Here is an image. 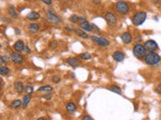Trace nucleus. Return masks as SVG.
Masks as SVG:
<instances>
[{
    "label": "nucleus",
    "mask_w": 161,
    "mask_h": 120,
    "mask_svg": "<svg viewBox=\"0 0 161 120\" xmlns=\"http://www.w3.org/2000/svg\"><path fill=\"white\" fill-rule=\"evenodd\" d=\"M11 60H12V62L14 63V64H16V65H21L22 63H23V56L21 55V54H19L18 53L17 51H15V52H13V53L11 54Z\"/></svg>",
    "instance_id": "obj_10"
},
{
    "label": "nucleus",
    "mask_w": 161,
    "mask_h": 120,
    "mask_svg": "<svg viewBox=\"0 0 161 120\" xmlns=\"http://www.w3.org/2000/svg\"><path fill=\"white\" fill-rule=\"evenodd\" d=\"M153 1H154V2H156V3L158 4V3H159V2H161V0H153Z\"/></svg>",
    "instance_id": "obj_41"
},
{
    "label": "nucleus",
    "mask_w": 161,
    "mask_h": 120,
    "mask_svg": "<svg viewBox=\"0 0 161 120\" xmlns=\"http://www.w3.org/2000/svg\"><path fill=\"white\" fill-rule=\"evenodd\" d=\"M80 57L82 58L83 60H90L91 59V54H89L88 52H84V53H82L80 55Z\"/></svg>",
    "instance_id": "obj_29"
},
{
    "label": "nucleus",
    "mask_w": 161,
    "mask_h": 120,
    "mask_svg": "<svg viewBox=\"0 0 161 120\" xmlns=\"http://www.w3.org/2000/svg\"><path fill=\"white\" fill-rule=\"evenodd\" d=\"M67 63L72 67H78L81 65V61L76 57H69L67 59Z\"/></svg>",
    "instance_id": "obj_13"
},
{
    "label": "nucleus",
    "mask_w": 161,
    "mask_h": 120,
    "mask_svg": "<svg viewBox=\"0 0 161 120\" xmlns=\"http://www.w3.org/2000/svg\"><path fill=\"white\" fill-rule=\"evenodd\" d=\"M147 19V13L145 11H137L133 14L131 18V21L133 23V25L135 26H140L145 22V20Z\"/></svg>",
    "instance_id": "obj_1"
},
{
    "label": "nucleus",
    "mask_w": 161,
    "mask_h": 120,
    "mask_svg": "<svg viewBox=\"0 0 161 120\" xmlns=\"http://www.w3.org/2000/svg\"><path fill=\"white\" fill-rule=\"evenodd\" d=\"M41 1L48 6H50V5H52V0H41Z\"/></svg>",
    "instance_id": "obj_32"
},
{
    "label": "nucleus",
    "mask_w": 161,
    "mask_h": 120,
    "mask_svg": "<svg viewBox=\"0 0 161 120\" xmlns=\"http://www.w3.org/2000/svg\"><path fill=\"white\" fill-rule=\"evenodd\" d=\"M23 102H22V106L24 107V108H26L27 107V105L29 104V102H30V100H31V94H27L26 93L25 95L23 96Z\"/></svg>",
    "instance_id": "obj_21"
},
{
    "label": "nucleus",
    "mask_w": 161,
    "mask_h": 120,
    "mask_svg": "<svg viewBox=\"0 0 161 120\" xmlns=\"http://www.w3.org/2000/svg\"><path fill=\"white\" fill-rule=\"evenodd\" d=\"M144 60H145L146 64L150 65V66H155V65L159 64L161 57L159 56V54L155 53V52H149V53L146 54Z\"/></svg>",
    "instance_id": "obj_4"
},
{
    "label": "nucleus",
    "mask_w": 161,
    "mask_h": 120,
    "mask_svg": "<svg viewBox=\"0 0 161 120\" xmlns=\"http://www.w3.org/2000/svg\"><path fill=\"white\" fill-rule=\"evenodd\" d=\"M24 42L22 41V40H18V41H16L15 43H14L13 45V48L15 51L17 52H20V51H23V48H24Z\"/></svg>",
    "instance_id": "obj_17"
},
{
    "label": "nucleus",
    "mask_w": 161,
    "mask_h": 120,
    "mask_svg": "<svg viewBox=\"0 0 161 120\" xmlns=\"http://www.w3.org/2000/svg\"><path fill=\"white\" fill-rule=\"evenodd\" d=\"M52 90V87L50 85H46V86H41L38 88V92H50Z\"/></svg>",
    "instance_id": "obj_24"
},
{
    "label": "nucleus",
    "mask_w": 161,
    "mask_h": 120,
    "mask_svg": "<svg viewBox=\"0 0 161 120\" xmlns=\"http://www.w3.org/2000/svg\"><path fill=\"white\" fill-rule=\"evenodd\" d=\"M80 16H78L77 14H73L72 16L70 17V22L71 23H74V24H76V23H79L80 22Z\"/></svg>",
    "instance_id": "obj_25"
},
{
    "label": "nucleus",
    "mask_w": 161,
    "mask_h": 120,
    "mask_svg": "<svg viewBox=\"0 0 161 120\" xmlns=\"http://www.w3.org/2000/svg\"><path fill=\"white\" fill-rule=\"evenodd\" d=\"M21 105H22L21 100H19V99H15V100L12 101L11 104H10V108L11 109H17V108H19Z\"/></svg>",
    "instance_id": "obj_22"
},
{
    "label": "nucleus",
    "mask_w": 161,
    "mask_h": 120,
    "mask_svg": "<svg viewBox=\"0 0 161 120\" xmlns=\"http://www.w3.org/2000/svg\"><path fill=\"white\" fill-rule=\"evenodd\" d=\"M43 98L46 99V100H50V99L52 98V94H50V93H46V95H43Z\"/></svg>",
    "instance_id": "obj_31"
},
{
    "label": "nucleus",
    "mask_w": 161,
    "mask_h": 120,
    "mask_svg": "<svg viewBox=\"0 0 161 120\" xmlns=\"http://www.w3.org/2000/svg\"><path fill=\"white\" fill-rule=\"evenodd\" d=\"M65 30L66 31H69V32H72V31H75L73 28H71V27H65Z\"/></svg>",
    "instance_id": "obj_36"
},
{
    "label": "nucleus",
    "mask_w": 161,
    "mask_h": 120,
    "mask_svg": "<svg viewBox=\"0 0 161 120\" xmlns=\"http://www.w3.org/2000/svg\"><path fill=\"white\" fill-rule=\"evenodd\" d=\"M10 60H11V56L7 55V54H5V55L0 57V63H1V65L3 64V63H8Z\"/></svg>",
    "instance_id": "obj_27"
},
{
    "label": "nucleus",
    "mask_w": 161,
    "mask_h": 120,
    "mask_svg": "<svg viewBox=\"0 0 161 120\" xmlns=\"http://www.w3.org/2000/svg\"><path fill=\"white\" fill-rule=\"evenodd\" d=\"M93 28H94L95 30H97V31H100V28L98 27V26L96 25V24H93Z\"/></svg>",
    "instance_id": "obj_38"
},
{
    "label": "nucleus",
    "mask_w": 161,
    "mask_h": 120,
    "mask_svg": "<svg viewBox=\"0 0 161 120\" xmlns=\"http://www.w3.org/2000/svg\"><path fill=\"white\" fill-rule=\"evenodd\" d=\"M144 47L146 48V50L149 52H154L156 50H158V44L155 40L153 39H149L147 41H145L144 43Z\"/></svg>",
    "instance_id": "obj_9"
},
{
    "label": "nucleus",
    "mask_w": 161,
    "mask_h": 120,
    "mask_svg": "<svg viewBox=\"0 0 161 120\" xmlns=\"http://www.w3.org/2000/svg\"><path fill=\"white\" fill-rule=\"evenodd\" d=\"M75 33H76L77 35L79 36V37L83 38V39H88V38H89V35H88V33L85 31V30L82 29V28H80V29H76V30H75Z\"/></svg>",
    "instance_id": "obj_20"
},
{
    "label": "nucleus",
    "mask_w": 161,
    "mask_h": 120,
    "mask_svg": "<svg viewBox=\"0 0 161 120\" xmlns=\"http://www.w3.org/2000/svg\"><path fill=\"white\" fill-rule=\"evenodd\" d=\"M125 58V54L122 50H116L113 53V59L116 61V62H122Z\"/></svg>",
    "instance_id": "obj_12"
},
{
    "label": "nucleus",
    "mask_w": 161,
    "mask_h": 120,
    "mask_svg": "<svg viewBox=\"0 0 161 120\" xmlns=\"http://www.w3.org/2000/svg\"><path fill=\"white\" fill-rule=\"evenodd\" d=\"M3 21H4V22H8V23H10V22H11V20L8 19V18H3Z\"/></svg>",
    "instance_id": "obj_40"
},
{
    "label": "nucleus",
    "mask_w": 161,
    "mask_h": 120,
    "mask_svg": "<svg viewBox=\"0 0 161 120\" xmlns=\"http://www.w3.org/2000/svg\"><path fill=\"white\" fill-rule=\"evenodd\" d=\"M24 90H25V92L27 93V94H32L34 91L33 87L30 86V85H25V87H24Z\"/></svg>",
    "instance_id": "obj_28"
},
{
    "label": "nucleus",
    "mask_w": 161,
    "mask_h": 120,
    "mask_svg": "<svg viewBox=\"0 0 161 120\" xmlns=\"http://www.w3.org/2000/svg\"><path fill=\"white\" fill-rule=\"evenodd\" d=\"M91 39L93 42H95L96 44H98L101 47H109L110 46V41L105 37H101V36L97 35H92Z\"/></svg>",
    "instance_id": "obj_5"
},
{
    "label": "nucleus",
    "mask_w": 161,
    "mask_h": 120,
    "mask_svg": "<svg viewBox=\"0 0 161 120\" xmlns=\"http://www.w3.org/2000/svg\"><path fill=\"white\" fill-rule=\"evenodd\" d=\"M115 9H116V12H117L119 15L125 16L129 13L130 6H129V4L125 1H118L115 5Z\"/></svg>",
    "instance_id": "obj_3"
},
{
    "label": "nucleus",
    "mask_w": 161,
    "mask_h": 120,
    "mask_svg": "<svg viewBox=\"0 0 161 120\" xmlns=\"http://www.w3.org/2000/svg\"><path fill=\"white\" fill-rule=\"evenodd\" d=\"M7 11H8V14H9L13 19H15V18L18 17V14H17V12H16L15 7H14V5H12V4H10V5L8 6Z\"/></svg>",
    "instance_id": "obj_15"
},
{
    "label": "nucleus",
    "mask_w": 161,
    "mask_h": 120,
    "mask_svg": "<svg viewBox=\"0 0 161 120\" xmlns=\"http://www.w3.org/2000/svg\"><path fill=\"white\" fill-rule=\"evenodd\" d=\"M26 18L28 20H37L40 18V14L37 13L36 11H31L26 15Z\"/></svg>",
    "instance_id": "obj_18"
},
{
    "label": "nucleus",
    "mask_w": 161,
    "mask_h": 120,
    "mask_svg": "<svg viewBox=\"0 0 161 120\" xmlns=\"http://www.w3.org/2000/svg\"><path fill=\"white\" fill-rule=\"evenodd\" d=\"M156 92L159 93V94H161V85H160V86H158L157 88H156Z\"/></svg>",
    "instance_id": "obj_37"
},
{
    "label": "nucleus",
    "mask_w": 161,
    "mask_h": 120,
    "mask_svg": "<svg viewBox=\"0 0 161 120\" xmlns=\"http://www.w3.org/2000/svg\"><path fill=\"white\" fill-rule=\"evenodd\" d=\"M108 89L110 91H112V92L117 93V94H122V89L119 86H117V85H111V86L108 87Z\"/></svg>",
    "instance_id": "obj_23"
},
{
    "label": "nucleus",
    "mask_w": 161,
    "mask_h": 120,
    "mask_svg": "<svg viewBox=\"0 0 161 120\" xmlns=\"http://www.w3.org/2000/svg\"><path fill=\"white\" fill-rule=\"evenodd\" d=\"M82 119H83V120H93V117L89 116V115H86V116H84Z\"/></svg>",
    "instance_id": "obj_34"
},
{
    "label": "nucleus",
    "mask_w": 161,
    "mask_h": 120,
    "mask_svg": "<svg viewBox=\"0 0 161 120\" xmlns=\"http://www.w3.org/2000/svg\"><path fill=\"white\" fill-rule=\"evenodd\" d=\"M141 40H142L141 37H136V38H135V41L137 42V43H139V42L141 41Z\"/></svg>",
    "instance_id": "obj_39"
},
{
    "label": "nucleus",
    "mask_w": 161,
    "mask_h": 120,
    "mask_svg": "<svg viewBox=\"0 0 161 120\" xmlns=\"http://www.w3.org/2000/svg\"><path fill=\"white\" fill-rule=\"evenodd\" d=\"M79 23H80V28H82L83 30H85V31L92 32L94 30L93 24L90 23L89 21H87L85 17H81L80 18V22H79Z\"/></svg>",
    "instance_id": "obj_8"
},
{
    "label": "nucleus",
    "mask_w": 161,
    "mask_h": 120,
    "mask_svg": "<svg viewBox=\"0 0 161 120\" xmlns=\"http://www.w3.org/2000/svg\"><path fill=\"white\" fill-rule=\"evenodd\" d=\"M105 20L107 22V24L111 27H115L118 24V18L116 16V14H114L113 12L108 11L107 13L105 14Z\"/></svg>",
    "instance_id": "obj_6"
},
{
    "label": "nucleus",
    "mask_w": 161,
    "mask_h": 120,
    "mask_svg": "<svg viewBox=\"0 0 161 120\" xmlns=\"http://www.w3.org/2000/svg\"><path fill=\"white\" fill-rule=\"evenodd\" d=\"M52 81L54 83H58L60 81V77L58 76V75H54V76L52 77Z\"/></svg>",
    "instance_id": "obj_30"
},
{
    "label": "nucleus",
    "mask_w": 161,
    "mask_h": 120,
    "mask_svg": "<svg viewBox=\"0 0 161 120\" xmlns=\"http://www.w3.org/2000/svg\"><path fill=\"white\" fill-rule=\"evenodd\" d=\"M56 46H58V42L56 41H52V43H50V47H56Z\"/></svg>",
    "instance_id": "obj_35"
},
{
    "label": "nucleus",
    "mask_w": 161,
    "mask_h": 120,
    "mask_svg": "<svg viewBox=\"0 0 161 120\" xmlns=\"http://www.w3.org/2000/svg\"><path fill=\"white\" fill-rule=\"evenodd\" d=\"M28 31L32 34L37 33V32L39 31V25H38L37 23H33V22H32V23H30L29 25H28Z\"/></svg>",
    "instance_id": "obj_16"
},
{
    "label": "nucleus",
    "mask_w": 161,
    "mask_h": 120,
    "mask_svg": "<svg viewBox=\"0 0 161 120\" xmlns=\"http://www.w3.org/2000/svg\"><path fill=\"white\" fill-rule=\"evenodd\" d=\"M25 1H30V0H25Z\"/></svg>",
    "instance_id": "obj_42"
},
{
    "label": "nucleus",
    "mask_w": 161,
    "mask_h": 120,
    "mask_svg": "<svg viewBox=\"0 0 161 120\" xmlns=\"http://www.w3.org/2000/svg\"><path fill=\"white\" fill-rule=\"evenodd\" d=\"M146 51H147V50L144 47V45H142V44H140V43L135 44V45L133 46V49H132V52H133L134 56H135L137 59H140V60L145 58L146 54H147Z\"/></svg>",
    "instance_id": "obj_2"
},
{
    "label": "nucleus",
    "mask_w": 161,
    "mask_h": 120,
    "mask_svg": "<svg viewBox=\"0 0 161 120\" xmlns=\"http://www.w3.org/2000/svg\"><path fill=\"white\" fill-rule=\"evenodd\" d=\"M46 19L48 22H50V23H52V24H60L62 23L60 18L58 17V16H56L52 10L48 9V13H46Z\"/></svg>",
    "instance_id": "obj_7"
},
{
    "label": "nucleus",
    "mask_w": 161,
    "mask_h": 120,
    "mask_svg": "<svg viewBox=\"0 0 161 120\" xmlns=\"http://www.w3.org/2000/svg\"><path fill=\"white\" fill-rule=\"evenodd\" d=\"M24 85L22 82H20V81H16L15 83H14V89H15V91L17 93H22L23 92V89H24Z\"/></svg>",
    "instance_id": "obj_19"
},
{
    "label": "nucleus",
    "mask_w": 161,
    "mask_h": 120,
    "mask_svg": "<svg viewBox=\"0 0 161 120\" xmlns=\"http://www.w3.org/2000/svg\"><path fill=\"white\" fill-rule=\"evenodd\" d=\"M66 110L69 114H74L77 111V105L74 102H69L66 106Z\"/></svg>",
    "instance_id": "obj_14"
},
{
    "label": "nucleus",
    "mask_w": 161,
    "mask_h": 120,
    "mask_svg": "<svg viewBox=\"0 0 161 120\" xmlns=\"http://www.w3.org/2000/svg\"><path fill=\"white\" fill-rule=\"evenodd\" d=\"M9 73V68L7 66H1L0 67V75L1 76H6Z\"/></svg>",
    "instance_id": "obj_26"
},
{
    "label": "nucleus",
    "mask_w": 161,
    "mask_h": 120,
    "mask_svg": "<svg viewBox=\"0 0 161 120\" xmlns=\"http://www.w3.org/2000/svg\"><path fill=\"white\" fill-rule=\"evenodd\" d=\"M23 52H24V53H25V54H29L31 51H30V49H29V48H28L27 46L25 45V46H24V48H23Z\"/></svg>",
    "instance_id": "obj_33"
},
{
    "label": "nucleus",
    "mask_w": 161,
    "mask_h": 120,
    "mask_svg": "<svg viewBox=\"0 0 161 120\" xmlns=\"http://www.w3.org/2000/svg\"><path fill=\"white\" fill-rule=\"evenodd\" d=\"M120 37H121V40L125 44H130L133 41V36H132L131 32H129V31H126V32H124V33H122Z\"/></svg>",
    "instance_id": "obj_11"
}]
</instances>
